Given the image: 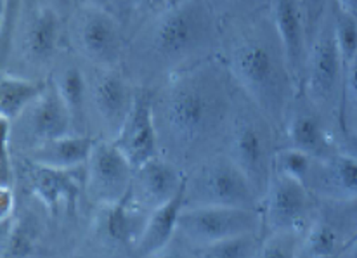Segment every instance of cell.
I'll use <instances>...</instances> for the list:
<instances>
[{
  "mask_svg": "<svg viewBox=\"0 0 357 258\" xmlns=\"http://www.w3.org/2000/svg\"><path fill=\"white\" fill-rule=\"evenodd\" d=\"M149 92L160 156L185 174L206 158L224 151L239 87L222 57H210Z\"/></svg>",
  "mask_w": 357,
  "mask_h": 258,
  "instance_id": "6da1fadb",
  "label": "cell"
},
{
  "mask_svg": "<svg viewBox=\"0 0 357 258\" xmlns=\"http://www.w3.org/2000/svg\"><path fill=\"white\" fill-rule=\"evenodd\" d=\"M220 16L210 0H177L149 14L128 33L121 70L137 89L155 91L169 78L219 56Z\"/></svg>",
  "mask_w": 357,
  "mask_h": 258,
  "instance_id": "7a4b0ae2",
  "label": "cell"
},
{
  "mask_svg": "<svg viewBox=\"0 0 357 258\" xmlns=\"http://www.w3.org/2000/svg\"><path fill=\"white\" fill-rule=\"evenodd\" d=\"M219 56L239 91L281 132L300 89L269 7L220 17Z\"/></svg>",
  "mask_w": 357,
  "mask_h": 258,
  "instance_id": "3957f363",
  "label": "cell"
},
{
  "mask_svg": "<svg viewBox=\"0 0 357 258\" xmlns=\"http://www.w3.org/2000/svg\"><path fill=\"white\" fill-rule=\"evenodd\" d=\"M66 21L44 0H24L9 44L2 51V71L31 80H49L66 51Z\"/></svg>",
  "mask_w": 357,
  "mask_h": 258,
  "instance_id": "277c9868",
  "label": "cell"
},
{
  "mask_svg": "<svg viewBox=\"0 0 357 258\" xmlns=\"http://www.w3.org/2000/svg\"><path fill=\"white\" fill-rule=\"evenodd\" d=\"M280 148V132L273 121L241 91L224 153L250 179L262 202L274 172V155Z\"/></svg>",
  "mask_w": 357,
  "mask_h": 258,
  "instance_id": "5b68a950",
  "label": "cell"
},
{
  "mask_svg": "<svg viewBox=\"0 0 357 258\" xmlns=\"http://www.w3.org/2000/svg\"><path fill=\"white\" fill-rule=\"evenodd\" d=\"M241 234L264 236L260 208H182L176 236L160 257H191L196 248Z\"/></svg>",
  "mask_w": 357,
  "mask_h": 258,
  "instance_id": "8992f818",
  "label": "cell"
},
{
  "mask_svg": "<svg viewBox=\"0 0 357 258\" xmlns=\"http://www.w3.org/2000/svg\"><path fill=\"white\" fill-rule=\"evenodd\" d=\"M345 68L347 64L335 38L333 10L326 7L309 42L300 82V94L305 96L324 116H340Z\"/></svg>",
  "mask_w": 357,
  "mask_h": 258,
  "instance_id": "52a82bcc",
  "label": "cell"
},
{
  "mask_svg": "<svg viewBox=\"0 0 357 258\" xmlns=\"http://www.w3.org/2000/svg\"><path fill=\"white\" fill-rule=\"evenodd\" d=\"M66 47L84 63L98 68H121L128 33L112 9L82 3L66 20Z\"/></svg>",
  "mask_w": 357,
  "mask_h": 258,
  "instance_id": "ba28073f",
  "label": "cell"
},
{
  "mask_svg": "<svg viewBox=\"0 0 357 258\" xmlns=\"http://www.w3.org/2000/svg\"><path fill=\"white\" fill-rule=\"evenodd\" d=\"M195 206L260 208V196L241 168L222 151L185 172L182 208Z\"/></svg>",
  "mask_w": 357,
  "mask_h": 258,
  "instance_id": "9c48e42d",
  "label": "cell"
},
{
  "mask_svg": "<svg viewBox=\"0 0 357 258\" xmlns=\"http://www.w3.org/2000/svg\"><path fill=\"white\" fill-rule=\"evenodd\" d=\"M87 135L115 141L134 107L139 89L121 68L87 64Z\"/></svg>",
  "mask_w": 357,
  "mask_h": 258,
  "instance_id": "30bf717a",
  "label": "cell"
},
{
  "mask_svg": "<svg viewBox=\"0 0 357 258\" xmlns=\"http://www.w3.org/2000/svg\"><path fill=\"white\" fill-rule=\"evenodd\" d=\"M149 213L121 199L115 205L92 206L84 238L78 239L77 255L134 257Z\"/></svg>",
  "mask_w": 357,
  "mask_h": 258,
  "instance_id": "8fae6325",
  "label": "cell"
},
{
  "mask_svg": "<svg viewBox=\"0 0 357 258\" xmlns=\"http://www.w3.org/2000/svg\"><path fill=\"white\" fill-rule=\"evenodd\" d=\"M0 127L2 146H7L16 156H24L52 139L73 134L70 111L51 78L45 91L24 107L20 116L13 121L0 118Z\"/></svg>",
  "mask_w": 357,
  "mask_h": 258,
  "instance_id": "7c38bea8",
  "label": "cell"
},
{
  "mask_svg": "<svg viewBox=\"0 0 357 258\" xmlns=\"http://www.w3.org/2000/svg\"><path fill=\"white\" fill-rule=\"evenodd\" d=\"M134 167L115 141L96 139L84 167V195L91 206L115 205L127 198Z\"/></svg>",
  "mask_w": 357,
  "mask_h": 258,
  "instance_id": "4fadbf2b",
  "label": "cell"
},
{
  "mask_svg": "<svg viewBox=\"0 0 357 258\" xmlns=\"http://www.w3.org/2000/svg\"><path fill=\"white\" fill-rule=\"evenodd\" d=\"M316 208L317 198L302 182L273 172L260 202L264 234L283 229L305 232L316 215Z\"/></svg>",
  "mask_w": 357,
  "mask_h": 258,
  "instance_id": "5bb4252c",
  "label": "cell"
},
{
  "mask_svg": "<svg viewBox=\"0 0 357 258\" xmlns=\"http://www.w3.org/2000/svg\"><path fill=\"white\" fill-rule=\"evenodd\" d=\"M20 160L24 165V177L30 185L28 195L37 198L56 222L59 220L61 215L66 218V222L80 215L78 202H82L85 195L84 172L80 177H78V172L84 167L75 168V170H56V168L35 165L24 158H20Z\"/></svg>",
  "mask_w": 357,
  "mask_h": 258,
  "instance_id": "9a60e30c",
  "label": "cell"
},
{
  "mask_svg": "<svg viewBox=\"0 0 357 258\" xmlns=\"http://www.w3.org/2000/svg\"><path fill=\"white\" fill-rule=\"evenodd\" d=\"M280 146L302 149L316 158L333 155L337 137L328 128L326 116L303 94L295 98L280 132Z\"/></svg>",
  "mask_w": 357,
  "mask_h": 258,
  "instance_id": "2e32d148",
  "label": "cell"
},
{
  "mask_svg": "<svg viewBox=\"0 0 357 258\" xmlns=\"http://www.w3.org/2000/svg\"><path fill=\"white\" fill-rule=\"evenodd\" d=\"M185 174L163 156H155L134 168L127 202L141 210L155 211L176 198L184 188Z\"/></svg>",
  "mask_w": 357,
  "mask_h": 258,
  "instance_id": "e0dca14e",
  "label": "cell"
},
{
  "mask_svg": "<svg viewBox=\"0 0 357 258\" xmlns=\"http://www.w3.org/2000/svg\"><path fill=\"white\" fill-rule=\"evenodd\" d=\"M115 144L127 158L134 168L151 158L160 156L158 132H156L155 116H153L151 92L139 89L134 107L121 128L120 135L115 139Z\"/></svg>",
  "mask_w": 357,
  "mask_h": 258,
  "instance_id": "ac0fdd59",
  "label": "cell"
},
{
  "mask_svg": "<svg viewBox=\"0 0 357 258\" xmlns=\"http://www.w3.org/2000/svg\"><path fill=\"white\" fill-rule=\"evenodd\" d=\"M303 185L317 199H357V160L340 151L326 158H314Z\"/></svg>",
  "mask_w": 357,
  "mask_h": 258,
  "instance_id": "d6986e66",
  "label": "cell"
},
{
  "mask_svg": "<svg viewBox=\"0 0 357 258\" xmlns=\"http://www.w3.org/2000/svg\"><path fill=\"white\" fill-rule=\"evenodd\" d=\"M51 82L70 111L71 132L87 135V64L66 49L52 70Z\"/></svg>",
  "mask_w": 357,
  "mask_h": 258,
  "instance_id": "ffe728a7",
  "label": "cell"
},
{
  "mask_svg": "<svg viewBox=\"0 0 357 258\" xmlns=\"http://www.w3.org/2000/svg\"><path fill=\"white\" fill-rule=\"evenodd\" d=\"M267 7H269L271 16H273L278 33L283 42L291 73H294L300 89L307 49H309V33H307L302 0H269Z\"/></svg>",
  "mask_w": 357,
  "mask_h": 258,
  "instance_id": "44dd1931",
  "label": "cell"
},
{
  "mask_svg": "<svg viewBox=\"0 0 357 258\" xmlns=\"http://www.w3.org/2000/svg\"><path fill=\"white\" fill-rule=\"evenodd\" d=\"M94 142L96 139L89 137V135L68 134L44 142L20 158H24L40 167L56 168V170H75V168L85 167Z\"/></svg>",
  "mask_w": 357,
  "mask_h": 258,
  "instance_id": "7402d4cb",
  "label": "cell"
},
{
  "mask_svg": "<svg viewBox=\"0 0 357 258\" xmlns=\"http://www.w3.org/2000/svg\"><path fill=\"white\" fill-rule=\"evenodd\" d=\"M182 206H184V188L181 189L176 198H172L169 203L149 213L148 224H146L141 241L135 248L134 257H160L165 252V248L170 245L177 232L178 215H181Z\"/></svg>",
  "mask_w": 357,
  "mask_h": 258,
  "instance_id": "603a6c76",
  "label": "cell"
},
{
  "mask_svg": "<svg viewBox=\"0 0 357 258\" xmlns=\"http://www.w3.org/2000/svg\"><path fill=\"white\" fill-rule=\"evenodd\" d=\"M49 80H31V78L17 77L2 71L0 75V118L13 121L21 114V111L30 106L45 87Z\"/></svg>",
  "mask_w": 357,
  "mask_h": 258,
  "instance_id": "cb8c5ba5",
  "label": "cell"
},
{
  "mask_svg": "<svg viewBox=\"0 0 357 258\" xmlns=\"http://www.w3.org/2000/svg\"><path fill=\"white\" fill-rule=\"evenodd\" d=\"M262 234H241L196 248L195 258H259Z\"/></svg>",
  "mask_w": 357,
  "mask_h": 258,
  "instance_id": "d4e9b609",
  "label": "cell"
},
{
  "mask_svg": "<svg viewBox=\"0 0 357 258\" xmlns=\"http://www.w3.org/2000/svg\"><path fill=\"white\" fill-rule=\"evenodd\" d=\"M303 234L305 232L290 229L266 232L260 243L259 258H298Z\"/></svg>",
  "mask_w": 357,
  "mask_h": 258,
  "instance_id": "484cf974",
  "label": "cell"
},
{
  "mask_svg": "<svg viewBox=\"0 0 357 258\" xmlns=\"http://www.w3.org/2000/svg\"><path fill=\"white\" fill-rule=\"evenodd\" d=\"M314 158L316 156L309 155L302 149L280 146L276 149V155H274V172L284 175V177L295 179V181L303 184L310 167H312Z\"/></svg>",
  "mask_w": 357,
  "mask_h": 258,
  "instance_id": "4316f807",
  "label": "cell"
},
{
  "mask_svg": "<svg viewBox=\"0 0 357 258\" xmlns=\"http://www.w3.org/2000/svg\"><path fill=\"white\" fill-rule=\"evenodd\" d=\"M177 0H115L113 13L120 17L127 33H130L142 20Z\"/></svg>",
  "mask_w": 357,
  "mask_h": 258,
  "instance_id": "83f0119b",
  "label": "cell"
},
{
  "mask_svg": "<svg viewBox=\"0 0 357 258\" xmlns=\"http://www.w3.org/2000/svg\"><path fill=\"white\" fill-rule=\"evenodd\" d=\"M333 31L345 64L351 63L357 54V17L344 13L335 6Z\"/></svg>",
  "mask_w": 357,
  "mask_h": 258,
  "instance_id": "f1b7e54d",
  "label": "cell"
},
{
  "mask_svg": "<svg viewBox=\"0 0 357 258\" xmlns=\"http://www.w3.org/2000/svg\"><path fill=\"white\" fill-rule=\"evenodd\" d=\"M340 123L342 128H345V130H352L357 123V54L345 68Z\"/></svg>",
  "mask_w": 357,
  "mask_h": 258,
  "instance_id": "f546056e",
  "label": "cell"
},
{
  "mask_svg": "<svg viewBox=\"0 0 357 258\" xmlns=\"http://www.w3.org/2000/svg\"><path fill=\"white\" fill-rule=\"evenodd\" d=\"M210 2L220 17L245 16L269 6V0H210Z\"/></svg>",
  "mask_w": 357,
  "mask_h": 258,
  "instance_id": "4dcf8cb0",
  "label": "cell"
},
{
  "mask_svg": "<svg viewBox=\"0 0 357 258\" xmlns=\"http://www.w3.org/2000/svg\"><path fill=\"white\" fill-rule=\"evenodd\" d=\"M24 0H0V49H6L13 35Z\"/></svg>",
  "mask_w": 357,
  "mask_h": 258,
  "instance_id": "1f68e13d",
  "label": "cell"
},
{
  "mask_svg": "<svg viewBox=\"0 0 357 258\" xmlns=\"http://www.w3.org/2000/svg\"><path fill=\"white\" fill-rule=\"evenodd\" d=\"M303 13H305L307 21V33H309V42L312 38L314 31H316L317 23H319L321 16H323L324 9H326V0H302Z\"/></svg>",
  "mask_w": 357,
  "mask_h": 258,
  "instance_id": "d6a6232c",
  "label": "cell"
},
{
  "mask_svg": "<svg viewBox=\"0 0 357 258\" xmlns=\"http://www.w3.org/2000/svg\"><path fill=\"white\" fill-rule=\"evenodd\" d=\"M16 188H0V224H6L17 210Z\"/></svg>",
  "mask_w": 357,
  "mask_h": 258,
  "instance_id": "836d02e7",
  "label": "cell"
},
{
  "mask_svg": "<svg viewBox=\"0 0 357 258\" xmlns=\"http://www.w3.org/2000/svg\"><path fill=\"white\" fill-rule=\"evenodd\" d=\"M337 149L357 160V130H344L337 137Z\"/></svg>",
  "mask_w": 357,
  "mask_h": 258,
  "instance_id": "e575fe53",
  "label": "cell"
},
{
  "mask_svg": "<svg viewBox=\"0 0 357 258\" xmlns=\"http://www.w3.org/2000/svg\"><path fill=\"white\" fill-rule=\"evenodd\" d=\"M44 2L47 3V6H51L52 9H54L64 21H66L68 17H70L71 14H73L75 10L84 3V0H44Z\"/></svg>",
  "mask_w": 357,
  "mask_h": 258,
  "instance_id": "d590c367",
  "label": "cell"
},
{
  "mask_svg": "<svg viewBox=\"0 0 357 258\" xmlns=\"http://www.w3.org/2000/svg\"><path fill=\"white\" fill-rule=\"evenodd\" d=\"M335 6L344 13L357 17V0H335Z\"/></svg>",
  "mask_w": 357,
  "mask_h": 258,
  "instance_id": "8d00e7d4",
  "label": "cell"
},
{
  "mask_svg": "<svg viewBox=\"0 0 357 258\" xmlns=\"http://www.w3.org/2000/svg\"><path fill=\"white\" fill-rule=\"evenodd\" d=\"M342 257H349V258H357V238L354 241L351 243V245L347 246V248L344 250V253H342Z\"/></svg>",
  "mask_w": 357,
  "mask_h": 258,
  "instance_id": "74e56055",
  "label": "cell"
},
{
  "mask_svg": "<svg viewBox=\"0 0 357 258\" xmlns=\"http://www.w3.org/2000/svg\"><path fill=\"white\" fill-rule=\"evenodd\" d=\"M84 2L92 3V6L106 7V9H113V3H115V0H84Z\"/></svg>",
  "mask_w": 357,
  "mask_h": 258,
  "instance_id": "f35d334b",
  "label": "cell"
}]
</instances>
